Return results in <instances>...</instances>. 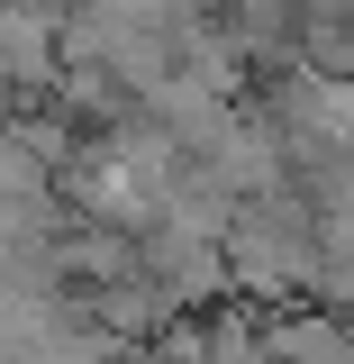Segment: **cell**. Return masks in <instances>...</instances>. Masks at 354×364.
I'll list each match as a JSON object with an SVG mask.
<instances>
[{
	"label": "cell",
	"instance_id": "6da1fadb",
	"mask_svg": "<svg viewBox=\"0 0 354 364\" xmlns=\"http://www.w3.org/2000/svg\"><path fill=\"white\" fill-rule=\"evenodd\" d=\"M219 246H227V282H236V301H300V291H318V273H327L318 210L291 191V182L236 200V219H227Z\"/></svg>",
	"mask_w": 354,
	"mask_h": 364
}]
</instances>
